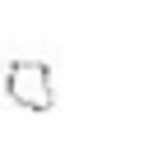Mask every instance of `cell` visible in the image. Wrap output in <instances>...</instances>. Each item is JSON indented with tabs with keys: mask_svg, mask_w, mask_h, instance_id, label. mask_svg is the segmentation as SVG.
I'll list each match as a JSON object with an SVG mask.
<instances>
[{
	"mask_svg": "<svg viewBox=\"0 0 148 148\" xmlns=\"http://www.w3.org/2000/svg\"><path fill=\"white\" fill-rule=\"evenodd\" d=\"M5 97L28 111V116H46L56 111V69L37 56H18L5 65Z\"/></svg>",
	"mask_w": 148,
	"mask_h": 148,
	"instance_id": "6da1fadb",
	"label": "cell"
}]
</instances>
